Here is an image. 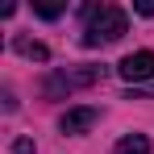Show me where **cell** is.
I'll return each instance as SVG.
<instances>
[{
  "instance_id": "obj_3",
  "label": "cell",
  "mask_w": 154,
  "mask_h": 154,
  "mask_svg": "<svg viewBox=\"0 0 154 154\" xmlns=\"http://www.w3.org/2000/svg\"><path fill=\"white\" fill-rule=\"evenodd\" d=\"M117 75L125 79V83H146L154 79V50H137V54H125L121 63H117Z\"/></svg>"
},
{
  "instance_id": "obj_5",
  "label": "cell",
  "mask_w": 154,
  "mask_h": 154,
  "mask_svg": "<svg viewBox=\"0 0 154 154\" xmlns=\"http://www.w3.org/2000/svg\"><path fill=\"white\" fill-rule=\"evenodd\" d=\"M112 154H150V137H146V133H129V137L117 142Z\"/></svg>"
},
{
  "instance_id": "obj_1",
  "label": "cell",
  "mask_w": 154,
  "mask_h": 154,
  "mask_svg": "<svg viewBox=\"0 0 154 154\" xmlns=\"http://www.w3.org/2000/svg\"><path fill=\"white\" fill-rule=\"evenodd\" d=\"M83 17H88V25H83V46L88 50L108 46V42H121L129 33V13L117 8V4H88Z\"/></svg>"
},
{
  "instance_id": "obj_4",
  "label": "cell",
  "mask_w": 154,
  "mask_h": 154,
  "mask_svg": "<svg viewBox=\"0 0 154 154\" xmlns=\"http://www.w3.org/2000/svg\"><path fill=\"white\" fill-rule=\"evenodd\" d=\"M96 117H100L96 108H67V112L58 117V129H63V133H88V129L96 125Z\"/></svg>"
},
{
  "instance_id": "obj_6",
  "label": "cell",
  "mask_w": 154,
  "mask_h": 154,
  "mask_svg": "<svg viewBox=\"0 0 154 154\" xmlns=\"http://www.w3.org/2000/svg\"><path fill=\"white\" fill-rule=\"evenodd\" d=\"M13 46H17V54H25V58H33V63H46V58H50V50H46L42 42H29V38H17Z\"/></svg>"
},
{
  "instance_id": "obj_10",
  "label": "cell",
  "mask_w": 154,
  "mask_h": 154,
  "mask_svg": "<svg viewBox=\"0 0 154 154\" xmlns=\"http://www.w3.org/2000/svg\"><path fill=\"white\" fill-rule=\"evenodd\" d=\"M13 154H33V142H29V137H17V142H13Z\"/></svg>"
},
{
  "instance_id": "obj_8",
  "label": "cell",
  "mask_w": 154,
  "mask_h": 154,
  "mask_svg": "<svg viewBox=\"0 0 154 154\" xmlns=\"http://www.w3.org/2000/svg\"><path fill=\"white\" fill-rule=\"evenodd\" d=\"M125 100H154V83H150V88H129Z\"/></svg>"
},
{
  "instance_id": "obj_2",
  "label": "cell",
  "mask_w": 154,
  "mask_h": 154,
  "mask_svg": "<svg viewBox=\"0 0 154 154\" xmlns=\"http://www.w3.org/2000/svg\"><path fill=\"white\" fill-rule=\"evenodd\" d=\"M104 79V67H75V71H50L42 92L46 96H67L75 88H88V83H100Z\"/></svg>"
},
{
  "instance_id": "obj_7",
  "label": "cell",
  "mask_w": 154,
  "mask_h": 154,
  "mask_svg": "<svg viewBox=\"0 0 154 154\" xmlns=\"http://www.w3.org/2000/svg\"><path fill=\"white\" fill-rule=\"evenodd\" d=\"M63 8H67V4H33V13H38V17H46V21H54Z\"/></svg>"
},
{
  "instance_id": "obj_9",
  "label": "cell",
  "mask_w": 154,
  "mask_h": 154,
  "mask_svg": "<svg viewBox=\"0 0 154 154\" xmlns=\"http://www.w3.org/2000/svg\"><path fill=\"white\" fill-rule=\"evenodd\" d=\"M133 13H142V17H154V0H133Z\"/></svg>"
}]
</instances>
